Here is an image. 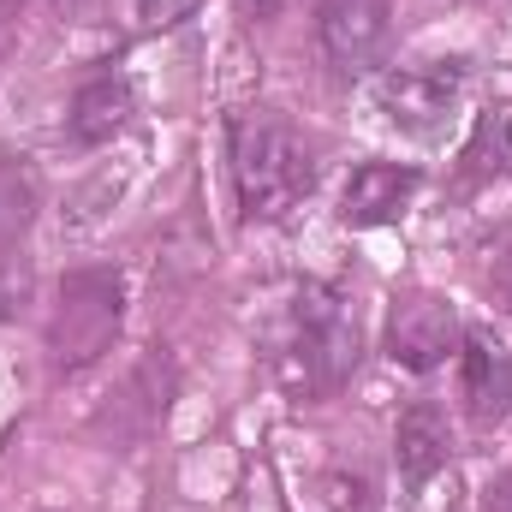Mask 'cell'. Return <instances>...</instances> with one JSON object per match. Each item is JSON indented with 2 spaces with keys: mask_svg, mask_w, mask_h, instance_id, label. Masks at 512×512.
Listing matches in <instances>:
<instances>
[{
  "mask_svg": "<svg viewBox=\"0 0 512 512\" xmlns=\"http://www.w3.org/2000/svg\"><path fill=\"white\" fill-rule=\"evenodd\" d=\"M227 161H233V197L245 221H286L310 191H316V143L274 108L239 114L227 131Z\"/></svg>",
  "mask_w": 512,
  "mask_h": 512,
  "instance_id": "obj_2",
  "label": "cell"
},
{
  "mask_svg": "<svg viewBox=\"0 0 512 512\" xmlns=\"http://www.w3.org/2000/svg\"><path fill=\"white\" fill-rule=\"evenodd\" d=\"M18 298H24V268H18V274H12V268H0V316H6Z\"/></svg>",
  "mask_w": 512,
  "mask_h": 512,
  "instance_id": "obj_17",
  "label": "cell"
},
{
  "mask_svg": "<svg viewBox=\"0 0 512 512\" xmlns=\"http://www.w3.org/2000/svg\"><path fill=\"white\" fill-rule=\"evenodd\" d=\"M36 209H42V179H36L30 155L0 149V251H12L30 233Z\"/></svg>",
  "mask_w": 512,
  "mask_h": 512,
  "instance_id": "obj_11",
  "label": "cell"
},
{
  "mask_svg": "<svg viewBox=\"0 0 512 512\" xmlns=\"http://www.w3.org/2000/svg\"><path fill=\"white\" fill-rule=\"evenodd\" d=\"M483 507H489V512H512V471H501V477L489 483V495H483Z\"/></svg>",
  "mask_w": 512,
  "mask_h": 512,
  "instance_id": "obj_16",
  "label": "cell"
},
{
  "mask_svg": "<svg viewBox=\"0 0 512 512\" xmlns=\"http://www.w3.org/2000/svg\"><path fill=\"white\" fill-rule=\"evenodd\" d=\"M382 114L411 137H435L465 102V66L459 60H423V66H393L376 90Z\"/></svg>",
  "mask_w": 512,
  "mask_h": 512,
  "instance_id": "obj_4",
  "label": "cell"
},
{
  "mask_svg": "<svg viewBox=\"0 0 512 512\" xmlns=\"http://www.w3.org/2000/svg\"><path fill=\"white\" fill-rule=\"evenodd\" d=\"M239 6H245L251 18H274V12H280V0H239Z\"/></svg>",
  "mask_w": 512,
  "mask_h": 512,
  "instance_id": "obj_18",
  "label": "cell"
},
{
  "mask_svg": "<svg viewBox=\"0 0 512 512\" xmlns=\"http://www.w3.org/2000/svg\"><path fill=\"white\" fill-rule=\"evenodd\" d=\"M12 6H18V0H0V18H12Z\"/></svg>",
  "mask_w": 512,
  "mask_h": 512,
  "instance_id": "obj_19",
  "label": "cell"
},
{
  "mask_svg": "<svg viewBox=\"0 0 512 512\" xmlns=\"http://www.w3.org/2000/svg\"><path fill=\"white\" fill-rule=\"evenodd\" d=\"M453 459V423L435 399H411L393 423V465L405 489H429L435 471H447Z\"/></svg>",
  "mask_w": 512,
  "mask_h": 512,
  "instance_id": "obj_8",
  "label": "cell"
},
{
  "mask_svg": "<svg viewBox=\"0 0 512 512\" xmlns=\"http://www.w3.org/2000/svg\"><path fill=\"white\" fill-rule=\"evenodd\" d=\"M489 173H512V126L501 114H483L465 149V179H489Z\"/></svg>",
  "mask_w": 512,
  "mask_h": 512,
  "instance_id": "obj_12",
  "label": "cell"
},
{
  "mask_svg": "<svg viewBox=\"0 0 512 512\" xmlns=\"http://www.w3.org/2000/svg\"><path fill=\"white\" fill-rule=\"evenodd\" d=\"M322 507L328 512H376V477L334 465V471L322 477Z\"/></svg>",
  "mask_w": 512,
  "mask_h": 512,
  "instance_id": "obj_13",
  "label": "cell"
},
{
  "mask_svg": "<svg viewBox=\"0 0 512 512\" xmlns=\"http://www.w3.org/2000/svg\"><path fill=\"white\" fill-rule=\"evenodd\" d=\"M126 328V280L114 268H72L48 310V358L54 370H84L114 352Z\"/></svg>",
  "mask_w": 512,
  "mask_h": 512,
  "instance_id": "obj_3",
  "label": "cell"
},
{
  "mask_svg": "<svg viewBox=\"0 0 512 512\" xmlns=\"http://www.w3.org/2000/svg\"><path fill=\"white\" fill-rule=\"evenodd\" d=\"M131 120V84L120 72H90L78 90H72V108H66V131H72V143H84V149H102V143H114Z\"/></svg>",
  "mask_w": 512,
  "mask_h": 512,
  "instance_id": "obj_10",
  "label": "cell"
},
{
  "mask_svg": "<svg viewBox=\"0 0 512 512\" xmlns=\"http://www.w3.org/2000/svg\"><path fill=\"white\" fill-rule=\"evenodd\" d=\"M489 286H495V298H501V304L512 310V245L495 256V268H489Z\"/></svg>",
  "mask_w": 512,
  "mask_h": 512,
  "instance_id": "obj_15",
  "label": "cell"
},
{
  "mask_svg": "<svg viewBox=\"0 0 512 512\" xmlns=\"http://www.w3.org/2000/svg\"><path fill=\"white\" fill-rule=\"evenodd\" d=\"M459 399L477 429H495L512 411V352L489 328H471L459 340Z\"/></svg>",
  "mask_w": 512,
  "mask_h": 512,
  "instance_id": "obj_7",
  "label": "cell"
},
{
  "mask_svg": "<svg viewBox=\"0 0 512 512\" xmlns=\"http://www.w3.org/2000/svg\"><path fill=\"white\" fill-rule=\"evenodd\" d=\"M316 36L340 72H370L393 48V0H316Z\"/></svg>",
  "mask_w": 512,
  "mask_h": 512,
  "instance_id": "obj_6",
  "label": "cell"
},
{
  "mask_svg": "<svg viewBox=\"0 0 512 512\" xmlns=\"http://www.w3.org/2000/svg\"><path fill=\"white\" fill-rule=\"evenodd\" d=\"M459 310L441 292H399L387 310V358L399 370H441L447 358H459Z\"/></svg>",
  "mask_w": 512,
  "mask_h": 512,
  "instance_id": "obj_5",
  "label": "cell"
},
{
  "mask_svg": "<svg viewBox=\"0 0 512 512\" xmlns=\"http://www.w3.org/2000/svg\"><path fill=\"white\" fill-rule=\"evenodd\" d=\"M197 6H203V0H131V18H137V30H173V24H185Z\"/></svg>",
  "mask_w": 512,
  "mask_h": 512,
  "instance_id": "obj_14",
  "label": "cell"
},
{
  "mask_svg": "<svg viewBox=\"0 0 512 512\" xmlns=\"http://www.w3.org/2000/svg\"><path fill=\"white\" fill-rule=\"evenodd\" d=\"M358 358H364L358 304L328 280L298 286L286 328H280V346H274V370H280L286 393L292 399H334L352 382Z\"/></svg>",
  "mask_w": 512,
  "mask_h": 512,
  "instance_id": "obj_1",
  "label": "cell"
},
{
  "mask_svg": "<svg viewBox=\"0 0 512 512\" xmlns=\"http://www.w3.org/2000/svg\"><path fill=\"white\" fill-rule=\"evenodd\" d=\"M417 167H399V161H364L352 179H346V197H340V221L346 227H387L411 209L417 197Z\"/></svg>",
  "mask_w": 512,
  "mask_h": 512,
  "instance_id": "obj_9",
  "label": "cell"
}]
</instances>
